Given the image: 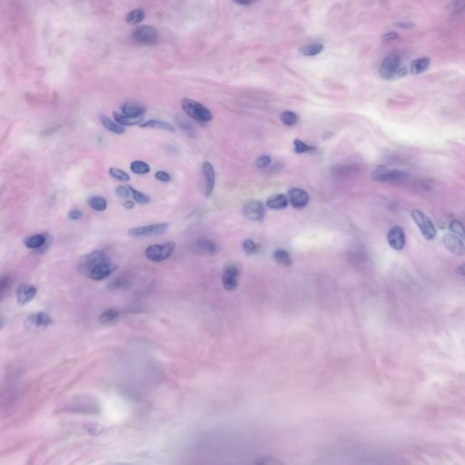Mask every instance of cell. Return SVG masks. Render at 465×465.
I'll list each match as a JSON object with an SVG mask.
<instances>
[{
    "mask_svg": "<svg viewBox=\"0 0 465 465\" xmlns=\"http://www.w3.org/2000/svg\"><path fill=\"white\" fill-rule=\"evenodd\" d=\"M181 107L183 112L190 118L196 120L202 124L208 123L213 118V115L209 109L196 100L184 98L181 100Z\"/></svg>",
    "mask_w": 465,
    "mask_h": 465,
    "instance_id": "cell-1",
    "label": "cell"
},
{
    "mask_svg": "<svg viewBox=\"0 0 465 465\" xmlns=\"http://www.w3.org/2000/svg\"><path fill=\"white\" fill-rule=\"evenodd\" d=\"M409 173L400 169L378 168L373 172L371 179L380 183H402L409 178Z\"/></svg>",
    "mask_w": 465,
    "mask_h": 465,
    "instance_id": "cell-2",
    "label": "cell"
},
{
    "mask_svg": "<svg viewBox=\"0 0 465 465\" xmlns=\"http://www.w3.org/2000/svg\"><path fill=\"white\" fill-rule=\"evenodd\" d=\"M175 248L174 242L153 244L145 249V256L148 260L152 262H163L172 256Z\"/></svg>",
    "mask_w": 465,
    "mask_h": 465,
    "instance_id": "cell-3",
    "label": "cell"
},
{
    "mask_svg": "<svg viewBox=\"0 0 465 465\" xmlns=\"http://www.w3.org/2000/svg\"><path fill=\"white\" fill-rule=\"evenodd\" d=\"M411 215L425 239L432 240L436 238L437 235L436 226L425 213L420 210L415 209L412 211Z\"/></svg>",
    "mask_w": 465,
    "mask_h": 465,
    "instance_id": "cell-4",
    "label": "cell"
},
{
    "mask_svg": "<svg viewBox=\"0 0 465 465\" xmlns=\"http://www.w3.org/2000/svg\"><path fill=\"white\" fill-rule=\"evenodd\" d=\"M400 64H401V60L397 53L393 52V53L389 54L388 56L384 57V59L381 64L380 69H379L381 77L385 80H391L394 77H398V73L401 69Z\"/></svg>",
    "mask_w": 465,
    "mask_h": 465,
    "instance_id": "cell-5",
    "label": "cell"
},
{
    "mask_svg": "<svg viewBox=\"0 0 465 465\" xmlns=\"http://www.w3.org/2000/svg\"><path fill=\"white\" fill-rule=\"evenodd\" d=\"M132 38L136 42L141 45H154L158 43L159 39V33L154 26H140L133 31Z\"/></svg>",
    "mask_w": 465,
    "mask_h": 465,
    "instance_id": "cell-6",
    "label": "cell"
},
{
    "mask_svg": "<svg viewBox=\"0 0 465 465\" xmlns=\"http://www.w3.org/2000/svg\"><path fill=\"white\" fill-rule=\"evenodd\" d=\"M106 261H108V258L105 253L102 251H94L81 257L78 264V268L80 273L87 276L92 269Z\"/></svg>",
    "mask_w": 465,
    "mask_h": 465,
    "instance_id": "cell-7",
    "label": "cell"
},
{
    "mask_svg": "<svg viewBox=\"0 0 465 465\" xmlns=\"http://www.w3.org/2000/svg\"><path fill=\"white\" fill-rule=\"evenodd\" d=\"M169 228V225L167 223L162 224H154L150 226H138L134 227L128 231V235L135 237H146V236H154L160 235L167 233Z\"/></svg>",
    "mask_w": 465,
    "mask_h": 465,
    "instance_id": "cell-8",
    "label": "cell"
},
{
    "mask_svg": "<svg viewBox=\"0 0 465 465\" xmlns=\"http://www.w3.org/2000/svg\"><path fill=\"white\" fill-rule=\"evenodd\" d=\"M243 214L249 220L262 222L265 218V205L259 200L247 201L243 205Z\"/></svg>",
    "mask_w": 465,
    "mask_h": 465,
    "instance_id": "cell-9",
    "label": "cell"
},
{
    "mask_svg": "<svg viewBox=\"0 0 465 465\" xmlns=\"http://www.w3.org/2000/svg\"><path fill=\"white\" fill-rule=\"evenodd\" d=\"M239 269L235 265H228L222 275V282L224 288L227 291H234L237 288L239 282Z\"/></svg>",
    "mask_w": 465,
    "mask_h": 465,
    "instance_id": "cell-10",
    "label": "cell"
},
{
    "mask_svg": "<svg viewBox=\"0 0 465 465\" xmlns=\"http://www.w3.org/2000/svg\"><path fill=\"white\" fill-rule=\"evenodd\" d=\"M387 240L390 246L393 249L396 251L402 250L406 245V234L402 227L399 226L392 227L389 230Z\"/></svg>",
    "mask_w": 465,
    "mask_h": 465,
    "instance_id": "cell-11",
    "label": "cell"
},
{
    "mask_svg": "<svg viewBox=\"0 0 465 465\" xmlns=\"http://www.w3.org/2000/svg\"><path fill=\"white\" fill-rule=\"evenodd\" d=\"M115 270H116V265L115 264L109 262V260L106 261L92 269L87 276L96 281H101V280L108 277L109 275H111Z\"/></svg>",
    "mask_w": 465,
    "mask_h": 465,
    "instance_id": "cell-12",
    "label": "cell"
},
{
    "mask_svg": "<svg viewBox=\"0 0 465 465\" xmlns=\"http://www.w3.org/2000/svg\"><path fill=\"white\" fill-rule=\"evenodd\" d=\"M288 201L295 209H303L309 202L307 193L300 188H292L288 192Z\"/></svg>",
    "mask_w": 465,
    "mask_h": 465,
    "instance_id": "cell-13",
    "label": "cell"
},
{
    "mask_svg": "<svg viewBox=\"0 0 465 465\" xmlns=\"http://www.w3.org/2000/svg\"><path fill=\"white\" fill-rule=\"evenodd\" d=\"M202 171H203V176H204V182H205V196L206 197H209L212 195L213 188L215 185L214 168L211 163L205 162L203 164Z\"/></svg>",
    "mask_w": 465,
    "mask_h": 465,
    "instance_id": "cell-14",
    "label": "cell"
},
{
    "mask_svg": "<svg viewBox=\"0 0 465 465\" xmlns=\"http://www.w3.org/2000/svg\"><path fill=\"white\" fill-rule=\"evenodd\" d=\"M444 245L448 249L449 252L456 256H462L464 254V244L461 237L454 234H447L444 236Z\"/></svg>",
    "mask_w": 465,
    "mask_h": 465,
    "instance_id": "cell-15",
    "label": "cell"
},
{
    "mask_svg": "<svg viewBox=\"0 0 465 465\" xmlns=\"http://www.w3.org/2000/svg\"><path fill=\"white\" fill-rule=\"evenodd\" d=\"M193 252L202 256H213L218 252V245L210 239L197 240L193 244Z\"/></svg>",
    "mask_w": 465,
    "mask_h": 465,
    "instance_id": "cell-16",
    "label": "cell"
},
{
    "mask_svg": "<svg viewBox=\"0 0 465 465\" xmlns=\"http://www.w3.org/2000/svg\"><path fill=\"white\" fill-rule=\"evenodd\" d=\"M146 112L144 105L137 102H126L121 107V113L131 118H140Z\"/></svg>",
    "mask_w": 465,
    "mask_h": 465,
    "instance_id": "cell-17",
    "label": "cell"
},
{
    "mask_svg": "<svg viewBox=\"0 0 465 465\" xmlns=\"http://www.w3.org/2000/svg\"><path fill=\"white\" fill-rule=\"evenodd\" d=\"M52 324L51 318L45 313L39 312L30 316L26 322V326L29 329L46 328Z\"/></svg>",
    "mask_w": 465,
    "mask_h": 465,
    "instance_id": "cell-18",
    "label": "cell"
},
{
    "mask_svg": "<svg viewBox=\"0 0 465 465\" xmlns=\"http://www.w3.org/2000/svg\"><path fill=\"white\" fill-rule=\"evenodd\" d=\"M37 295V288L32 285H22L17 288V299L22 305L29 303Z\"/></svg>",
    "mask_w": 465,
    "mask_h": 465,
    "instance_id": "cell-19",
    "label": "cell"
},
{
    "mask_svg": "<svg viewBox=\"0 0 465 465\" xmlns=\"http://www.w3.org/2000/svg\"><path fill=\"white\" fill-rule=\"evenodd\" d=\"M289 201L286 195L284 194H275L272 197H269L266 201V206L270 209L283 210L286 209L288 206Z\"/></svg>",
    "mask_w": 465,
    "mask_h": 465,
    "instance_id": "cell-20",
    "label": "cell"
},
{
    "mask_svg": "<svg viewBox=\"0 0 465 465\" xmlns=\"http://www.w3.org/2000/svg\"><path fill=\"white\" fill-rule=\"evenodd\" d=\"M26 247L30 249H40L47 243V236L45 234L30 235L24 240Z\"/></svg>",
    "mask_w": 465,
    "mask_h": 465,
    "instance_id": "cell-21",
    "label": "cell"
},
{
    "mask_svg": "<svg viewBox=\"0 0 465 465\" xmlns=\"http://www.w3.org/2000/svg\"><path fill=\"white\" fill-rule=\"evenodd\" d=\"M431 64V60L428 57H422L415 59L410 65V70L411 73L414 75H421L423 73L426 72L429 67Z\"/></svg>",
    "mask_w": 465,
    "mask_h": 465,
    "instance_id": "cell-22",
    "label": "cell"
},
{
    "mask_svg": "<svg viewBox=\"0 0 465 465\" xmlns=\"http://www.w3.org/2000/svg\"><path fill=\"white\" fill-rule=\"evenodd\" d=\"M140 128H153V129H161V130H166L169 132H175V128L172 125L162 121V120L151 119L147 120L145 122H142L140 124Z\"/></svg>",
    "mask_w": 465,
    "mask_h": 465,
    "instance_id": "cell-23",
    "label": "cell"
},
{
    "mask_svg": "<svg viewBox=\"0 0 465 465\" xmlns=\"http://www.w3.org/2000/svg\"><path fill=\"white\" fill-rule=\"evenodd\" d=\"M99 118H100V121H101V123L104 126V128L107 129L108 131L115 133L117 135H122V134H124L126 132V128L124 127L120 126L116 122H114L113 120L110 119L107 115H100Z\"/></svg>",
    "mask_w": 465,
    "mask_h": 465,
    "instance_id": "cell-24",
    "label": "cell"
},
{
    "mask_svg": "<svg viewBox=\"0 0 465 465\" xmlns=\"http://www.w3.org/2000/svg\"><path fill=\"white\" fill-rule=\"evenodd\" d=\"M113 117L117 124L122 126V127H132L136 125L141 124L143 122V118H131L126 115H123L122 113L118 112H114L113 113Z\"/></svg>",
    "mask_w": 465,
    "mask_h": 465,
    "instance_id": "cell-25",
    "label": "cell"
},
{
    "mask_svg": "<svg viewBox=\"0 0 465 465\" xmlns=\"http://www.w3.org/2000/svg\"><path fill=\"white\" fill-rule=\"evenodd\" d=\"M324 50V46L319 43L308 45L299 48V54L303 56H315L319 55Z\"/></svg>",
    "mask_w": 465,
    "mask_h": 465,
    "instance_id": "cell-26",
    "label": "cell"
},
{
    "mask_svg": "<svg viewBox=\"0 0 465 465\" xmlns=\"http://www.w3.org/2000/svg\"><path fill=\"white\" fill-rule=\"evenodd\" d=\"M87 204L92 209L98 211V212H103L107 209V200L104 197H99V196L88 197Z\"/></svg>",
    "mask_w": 465,
    "mask_h": 465,
    "instance_id": "cell-27",
    "label": "cell"
},
{
    "mask_svg": "<svg viewBox=\"0 0 465 465\" xmlns=\"http://www.w3.org/2000/svg\"><path fill=\"white\" fill-rule=\"evenodd\" d=\"M273 257L279 265H284V266H289L292 265V257L289 255V253L284 249H276L273 252Z\"/></svg>",
    "mask_w": 465,
    "mask_h": 465,
    "instance_id": "cell-28",
    "label": "cell"
},
{
    "mask_svg": "<svg viewBox=\"0 0 465 465\" xmlns=\"http://www.w3.org/2000/svg\"><path fill=\"white\" fill-rule=\"evenodd\" d=\"M145 18V12L142 9H137L128 13L126 17V21L130 25H137L141 23Z\"/></svg>",
    "mask_w": 465,
    "mask_h": 465,
    "instance_id": "cell-29",
    "label": "cell"
},
{
    "mask_svg": "<svg viewBox=\"0 0 465 465\" xmlns=\"http://www.w3.org/2000/svg\"><path fill=\"white\" fill-rule=\"evenodd\" d=\"M130 169H131L133 173H135L137 175H145V174L149 173L150 170H151L149 165L146 162L141 161V160H137V161H134V162L131 163Z\"/></svg>",
    "mask_w": 465,
    "mask_h": 465,
    "instance_id": "cell-30",
    "label": "cell"
},
{
    "mask_svg": "<svg viewBox=\"0 0 465 465\" xmlns=\"http://www.w3.org/2000/svg\"><path fill=\"white\" fill-rule=\"evenodd\" d=\"M119 312L116 309H108L99 316V322L104 324H111L119 317Z\"/></svg>",
    "mask_w": 465,
    "mask_h": 465,
    "instance_id": "cell-31",
    "label": "cell"
},
{
    "mask_svg": "<svg viewBox=\"0 0 465 465\" xmlns=\"http://www.w3.org/2000/svg\"><path fill=\"white\" fill-rule=\"evenodd\" d=\"M280 119L284 125L287 127H293L298 122V116L293 111L283 112L280 115Z\"/></svg>",
    "mask_w": 465,
    "mask_h": 465,
    "instance_id": "cell-32",
    "label": "cell"
},
{
    "mask_svg": "<svg viewBox=\"0 0 465 465\" xmlns=\"http://www.w3.org/2000/svg\"><path fill=\"white\" fill-rule=\"evenodd\" d=\"M316 148L315 146H312L306 144L305 142L302 141L300 139H295L294 141V151L296 154H303V153H309L313 152Z\"/></svg>",
    "mask_w": 465,
    "mask_h": 465,
    "instance_id": "cell-33",
    "label": "cell"
},
{
    "mask_svg": "<svg viewBox=\"0 0 465 465\" xmlns=\"http://www.w3.org/2000/svg\"><path fill=\"white\" fill-rule=\"evenodd\" d=\"M130 192H131V195L133 196V198L135 202H137V204L139 205H146L148 204L150 202V197L145 195L144 193L140 192L138 191L137 189L133 188L132 187H128Z\"/></svg>",
    "mask_w": 465,
    "mask_h": 465,
    "instance_id": "cell-34",
    "label": "cell"
},
{
    "mask_svg": "<svg viewBox=\"0 0 465 465\" xmlns=\"http://www.w3.org/2000/svg\"><path fill=\"white\" fill-rule=\"evenodd\" d=\"M109 175H111L113 178L119 180L121 182H128L130 179L128 173H126L125 171L118 169L116 167H111L109 169Z\"/></svg>",
    "mask_w": 465,
    "mask_h": 465,
    "instance_id": "cell-35",
    "label": "cell"
},
{
    "mask_svg": "<svg viewBox=\"0 0 465 465\" xmlns=\"http://www.w3.org/2000/svg\"><path fill=\"white\" fill-rule=\"evenodd\" d=\"M243 249L248 256H253L258 252V245L252 239H245L243 242Z\"/></svg>",
    "mask_w": 465,
    "mask_h": 465,
    "instance_id": "cell-36",
    "label": "cell"
},
{
    "mask_svg": "<svg viewBox=\"0 0 465 465\" xmlns=\"http://www.w3.org/2000/svg\"><path fill=\"white\" fill-rule=\"evenodd\" d=\"M179 124V127L183 132L185 133L187 135H188L189 137H193L196 133H195V130H194V128L192 127V125L190 124V122H188L187 119H181L178 120L177 122Z\"/></svg>",
    "mask_w": 465,
    "mask_h": 465,
    "instance_id": "cell-37",
    "label": "cell"
},
{
    "mask_svg": "<svg viewBox=\"0 0 465 465\" xmlns=\"http://www.w3.org/2000/svg\"><path fill=\"white\" fill-rule=\"evenodd\" d=\"M450 230L452 231L454 235H458V236H461V237L464 236L463 226L460 221H456V220L452 221L450 225Z\"/></svg>",
    "mask_w": 465,
    "mask_h": 465,
    "instance_id": "cell-38",
    "label": "cell"
},
{
    "mask_svg": "<svg viewBox=\"0 0 465 465\" xmlns=\"http://www.w3.org/2000/svg\"><path fill=\"white\" fill-rule=\"evenodd\" d=\"M271 158L269 156H266V154H264V156H261L259 158L256 159V166L257 168L259 169H265L266 167H268L271 164Z\"/></svg>",
    "mask_w": 465,
    "mask_h": 465,
    "instance_id": "cell-39",
    "label": "cell"
},
{
    "mask_svg": "<svg viewBox=\"0 0 465 465\" xmlns=\"http://www.w3.org/2000/svg\"><path fill=\"white\" fill-rule=\"evenodd\" d=\"M10 286V279L9 276H3L0 278V300L4 297L5 294Z\"/></svg>",
    "mask_w": 465,
    "mask_h": 465,
    "instance_id": "cell-40",
    "label": "cell"
},
{
    "mask_svg": "<svg viewBox=\"0 0 465 465\" xmlns=\"http://www.w3.org/2000/svg\"><path fill=\"white\" fill-rule=\"evenodd\" d=\"M115 195L120 199H128V197L131 196V192L129 188L120 185L115 189Z\"/></svg>",
    "mask_w": 465,
    "mask_h": 465,
    "instance_id": "cell-41",
    "label": "cell"
},
{
    "mask_svg": "<svg viewBox=\"0 0 465 465\" xmlns=\"http://www.w3.org/2000/svg\"><path fill=\"white\" fill-rule=\"evenodd\" d=\"M154 177L157 179L161 181V182H164V183H169L172 181V177L171 175L165 172V171H158L156 174H154Z\"/></svg>",
    "mask_w": 465,
    "mask_h": 465,
    "instance_id": "cell-42",
    "label": "cell"
},
{
    "mask_svg": "<svg viewBox=\"0 0 465 465\" xmlns=\"http://www.w3.org/2000/svg\"><path fill=\"white\" fill-rule=\"evenodd\" d=\"M256 462L258 464H278V463H281V461H277V460L273 459L272 457L261 458L260 460H257Z\"/></svg>",
    "mask_w": 465,
    "mask_h": 465,
    "instance_id": "cell-43",
    "label": "cell"
},
{
    "mask_svg": "<svg viewBox=\"0 0 465 465\" xmlns=\"http://www.w3.org/2000/svg\"><path fill=\"white\" fill-rule=\"evenodd\" d=\"M83 213H82L81 211L78 209H74L72 211H70L69 213V218L71 219V220H79L80 218H82Z\"/></svg>",
    "mask_w": 465,
    "mask_h": 465,
    "instance_id": "cell-44",
    "label": "cell"
},
{
    "mask_svg": "<svg viewBox=\"0 0 465 465\" xmlns=\"http://www.w3.org/2000/svg\"><path fill=\"white\" fill-rule=\"evenodd\" d=\"M398 38H399V36H398L396 32H389L387 34L383 36V40L386 41V42H389V41L396 40Z\"/></svg>",
    "mask_w": 465,
    "mask_h": 465,
    "instance_id": "cell-45",
    "label": "cell"
},
{
    "mask_svg": "<svg viewBox=\"0 0 465 465\" xmlns=\"http://www.w3.org/2000/svg\"><path fill=\"white\" fill-rule=\"evenodd\" d=\"M394 26L400 27L401 29H411L414 27V24L410 23V22H400V23H396Z\"/></svg>",
    "mask_w": 465,
    "mask_h": 465,
    "instance_id": "cell-46",
    "label": "cell"
},
{
    "mask_svg": "<svg viewBox=\"0 0 465 465\" xmlns=\"http://www.w3.org/2000/svg\"><path fill=\"white\" fill-rule=\"evenodd\" d=\"M236 4L242 5V6H250V5L255 4L258 0H232Z\"/></svg>",
    "mask_w": 465,
    "mask_h": 465,
    "instance_id": "cell-47",
    "label": "cell"
},
{
    "mask_svg": "<svg viewBox=\"0 0 465 465\" xmlns=\"http://www.w3.org/2000/svg\"><path fill=\"white\" fill-rule=\"evenodd\" d=\"M124 206L127 209H133L135 207V202L133 201L127 200L124 203Z\"/></svg>",
    "mask_w": 465,
    "mask_h": 465,
    "instance_id": "cell-48",
    "label": "cell"
},
{
    "mask_svg": "<svg viewBox=\"0 0 465 465\" xmlns=\"http://www.w3.org/2000/svg\"><path fill=\"white\" fill-rule=\"evenodd\" d=\"M458 271H461V273H461V275H464V273H463V272H464V270H463V265H461L460 268H458L457 272H458Z\"/></svg>",
    "mask_w": 465,
    "mask_h": 465,
    "instance_id": "cell-49",
    "label": "cell"
},
{
    "mask_svg": "<svg viewBox=\"0 0 465 465\" xmlns=\"http://www.w3.org/2000/svg\"><path fill=\"white\" fill-rule=\"evenodd\" d=\"M4 326V321L2 318H0V329L2 328Z\"/></svg>",
    "mask_w": 465,
    "mask_h": 465,
    "instance_id": "cell-50",
    "label": "cell"
}]
</instances>
